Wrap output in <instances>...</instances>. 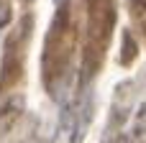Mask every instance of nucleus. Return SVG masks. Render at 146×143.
<instances>
[{"instance_id": "1", "label": "nucleus", "mask_w": 146, "mask_h": 143, "mask_svg": "<svg viewBox=\"0 0 146 143\" xmlns=\"http://www.w3.org/2000/svg\"><path fill=\"white\" fill-rule=\"evenodd\" d=\"M110 143H146V105H139L128 118L113 125L110 130Z\"/></svg>"}]
</instances>
